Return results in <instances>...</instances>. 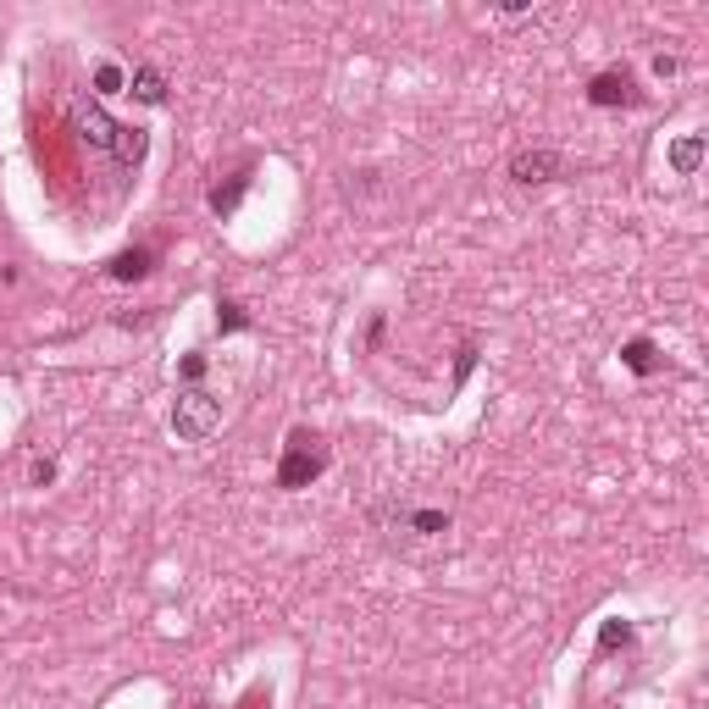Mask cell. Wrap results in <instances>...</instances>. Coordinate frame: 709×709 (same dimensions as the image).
I'll use <instances>...</instances> for the list:
<instances>
[{"label": "cell", "instance_id": "obj_8", "mask_svg": "<svg viewBox=\"0 0 709 709\" xmlns=\"http://www.w3.org/2000/svg\"><path fill=\"white\" fill-rule=\"evenodd\" d=\"M150 272H156V250H150V244L117 250V255L106 261V277H111V283H145Z\"/></svg>", "mask_w": 709, "mask_h": 709}, {"label": "cell", "instance_id": "obj_7", "mask_svg": "<svg viewBox=\"0 0 709 709\" xmlns=\"http://www.w3.org/2000/svg\"><path fill=\"white\" fill-rule=\"evenodd\" d=\"M250 189H255V167H250V161H244V167L233 172L228 183H217V189L205 194V205H211V217H217V222H228L233 211H239V205H244V194H250Z\"/></svg>", "mask_w": 709, "mask_h": 709}, {"label": "cell", "instance_id": "obj_15", "mask_svg": "<svg viewBox=\"0 0 709 709\" xmlns=\"http://www.w3.org/2000/svg\"><path fill=\"white\" fill-rule=\"evenodd\" d=\"M95 95H128V73L117 61H100L95 67Z\"/></svg>", "mask_w": 709, "mask_h": 709}, {"label": "cell", "instance_id": "obj_10", "mask_svg": "<svg viewBox=\"0 0 709 709\" xmlns=\"http://www.w3.org/2000/svg\"><path fill=\"white\" fill-rule=\"evenodd\" d=\"M621 366L632 377H654L665 366V355H660V344H654V338H626V344H621Z\"/></svg>", "mask_w": 709, "mask_h": 709}, {"label": "cell", "instance_id": "obj_5", "mask_svg": "<svg viewBox=\"0 0 709 709\" xmlns=\"http://www.w3.org/2000/svg\"><path fill=\"white\" fill-rule=\"evenodd\" d=\"M372 521H377V527H405V532H416V538H438V532L455 527L449 510H410V505H394V499L372 505Z\"/></svg>", "mask_w": 709, "mask_h": 709}, {"label": "cell", "instance_id": "obj_16", "mask_svg": "<svg viewBox=\"0 0 709 709\" xmlns=\"http://www.w3.org/2000/svg\"><path fill=\"white\" fill-rule=\"evenodd\" d=\"M632 621H604L599 626V654H610V649H626V643H632Z\"/></svg>", "mask_w": 709, "mask_h": 709}, {"label": "cell", "instance_id": "obj_19", "mask_svg": "<svg viewBox=\"0 0 709 709\" xmlns=\"http://www.w3.org/2000/svg\"><path fill=\"white\" fill-rule=\"evenodd\" d=\"M383 333H388V316L377 311L372 322H366V349H383Z\"/></svg>", "mask_w": 709, "mask_h": 709}, {"label": "cell", "instance_id": "obj_2", "mask_svg": "<svg viewBox=\"0 0 709 709\" xmlns=\"http://www.w3.org/2000/svg\"><path fill=\"white\" fill-rule=\"evenodd\" d=\"M222 427V399L211 388H178L172 399V438L178 444H205Z\"/></svg>", "mask_w": 709, "mask_h": 709}, {"label": "cell", "instance_id": "obj_20", "mask_svg": "<svg viewBox=\"0 0 709 709\" xmlns=\"http://www.w3.org/2000/svg\"><path fill=\"white\" fill-rule=\"evenodd\" d=\"M676 73H682V61L665 56V50H660V56H654V78H676Z\"/></svg>", "mask_w": 709, "mask_h": 709}, {"label": "cell", "instance_id": "obj_17", "mask_svg": "<svg viewBox=\"0 0 709 709\" xmlns=\"http://www.w3.org/2000/svg\"><path fill=\"white\" fill-rule=\"evenodd\" d=\"M56 460H50V455H34V460H28V488H50V482H56Z\"/></svg>", "mask_w": 709, "mask_h": 709}, {"label": "cell", "instance_id": "obj_1", "mask_svg": "<svg viewBox=\"0 0 709 709\" xmlns=\"http://www.w3.org/2000/svg\"><path fill=\"white\" fill-rule=\"evenodd\" d=\"M327 460H333V455H327L322 433H311V427H294L289 444H283V460H277V488H283V493L311 488V482L327 471Z\"/></svg>", "mask_w": 709, "mask_h": 709}, {"label": "cell", "instance_id": "obj_3", "mask_svg": "<svg viewBox=\"0 0 709 709\" xmlns=\"http://www.w3.org/2000/svg\"><path fill=\"white\" fill-rule=\"evenodd\" d=\"M643 84H637V73L632 67H604V73H593L588 78V106H599V111H615V106H643Z\"/></svg>", "mask_w": 709, "mask_h": 709}, {"label": "cell", "instance_id": "obj_11", "mask_svg": "<svg viewBox=\"0 0 709 709\" xmlns=\"http://www.w3.org/2000/svg\"><path fill=\"white\" fill-rule=\"evenodd\" d=\"M128 95L139 100V106H167V73H161V67H133Z\"/></svg>", "mask_w": 709, "mask_h": 709}, {"label": "cell", "instance_id": "obj_13", "mask_svg": "<svg viewBox=\"0 0 709 709\" xmlns=\"http://www.w3.org/2000/svg\"><path fill=\"white\" fill-rule=\"evenodd\" d=\"M250 327H255V316L244 311L239 300H217V333L222 338H228V333H250Z\"/></svg>", "mask_w": 709, "mask_h": 709}, {"label": "cell", "instance_id": "obj_14", "mask_svg": "<svg viewBox=\"0 0 709 709\" xmlns=\"http://www.w3.org/2000/svg\"><path fill=\"white\" fill-rule=\"evenodd\" d=\"M205 372H211V355H205V349H189V355L178 361V383L183 388H205Z\"/></svg>", "mask_w": 709, "mask_h": 709}, {"label": "cell", "instance_id": "obj_4", "mask_svg": "<svg viewBox=\"0 0 709 709\" xmlns=\"http://www.w3.org/2000/svg\"><path fill=\"white\" fill-rule=\"evenodd\" d=\"M505 178L521 183V189H538V183H560L565 178V156L549 145H532V150H516L505 161Z\"/></svg>", "mask_w": 709, "mask_h": 709}, {"label": "cell", "instance_id": "obj_6", "mask_svg": "<svg viewBox=\"0 0 709 709\" xmlns=\"http://www.w3.org/2000/svg\"><path fill=\"white\" fill-rule=\"evenodd\" d=\"M73 128H78V139H84L89 150H111V145H117V122H111L95 100H78V106H73Z\"/></svg>", "mask_w": 709, "mask_h": 709}, {"label": "cell", "instance_id": "obj_18", "mask_svg": "<svg viewBox=\"0 0 709 709\" xmlns=\"http://www.w3.org/2000/svg\"><path fill=\"white\" fill-rule=\"evenodd\" d=\"M471 366H477V338H466V344H460V361H455V383H449V394H455V388H466Z\"/></svg>", "mask_w": 709, "mask_h": 709}, {"label": "cell", "instance_id": "obj_9", "mask_svg": "<svg viewBox=\"0 0 709 709\" xmlns=\"http://www.w3.org/2000/svg\"><path fill=\"white\" fill-rule=\"evenodd\" d=\"M704 150H709V139H704V133H682V139H671L665 161H671V172H676V178H693V172L704 167Z\"/></svg>", "mask_w": 709, "mask_h": 709}, {"label": "cell", "instance_id": "obj_12", "mask_svg": "<svg viewBox=\"0 0 709 709\" xmlns=\"http://www.w3.org/2000/svg\"><path fill=\"white\" fill-rule=\"evenodd\" d=\"M111 150H117L122 167L139 172V167H145V156H150V128H117V145H111Z\"/></svg>", "mask_w": 709, "mask_h": 709}]
</instances>
